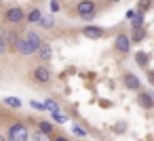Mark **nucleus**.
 I'll return each mask as SVG.
<instances>
[{
	"instance_id": "22",
	"label": "nucleus",
	"mask_w": 154,
	"mask_h": 141,
	"mask_svg": "<svg viewBox=\"0 0 154 141\" xmlns=\"http://www.w3.org/2000/svg\"><path fill=\"white\" fill-rule=\"evenodd\" d=\"M150 4H152L150 0H139V13H146L150 9Z\"/></svg>"
},
{
	"instance_id": "10",
	"label": "nucleus",
	"mask_w": 154,
	"mask_h": 141,
	"mask_svg": "<svg viewBox=\"0 0 154 141\" xmlns=\"http://www.w3.org/2000/svg\"><path fill=\"white\" fill-rule=\"evenodd\" d=\"M36 53H38V57H40L42 61H51V59H53V49H51L49 44H45V42H42V46H40Z\"/></svg>"
},
{
	"instance_id": "23",
	"label": "nucleus",
	"mask_w": 154,
	"mask_h": 141,
	"mask_svg": "<svg viewBox=\"0 0 154 141\" xmlns=\"http://www.w3.org/2000/svg\"><path fill=\"white\" fill-rule=\"evenodd\" d=\"M49 7H51V15H53V13H57V11L61 9V4L57 2V0H51V4H49Z\"/></svg>"
},
{
	"instance_id": "5",
	"label": "nucleus",
	"mask_w": 154,
	"mask_h": 141,
	"mask_svg": "<svg viewBox=\"0 0 154 141\" xmlns=\"http://www.w3.org/2000/svg\"><path fill=\"white\" fill-rule=\"evenodd\" d=\"M122 84H125L129 91H135V93L141 88V80H139L135 74H131V72H125V74H122Z\"/></svg>"
},
{
	"instance_id": "11",
	"label": "nucleus",
	"mask_w": 154,
	"mask_h": 141,
	"mask_svg": "<svg viewBox=\"0 0 154 141\" xmlns=\"http://www.w3.org/2000/svg\"><path fill=\"white\" fill-rule=\"evenodd\" d=\"M26 40H28V42H30V44L34 46V51H38V49L42 46V38H40V36H38L36 32H28V36H26Z\"/></svg>"
},
{
	"instance_id": "15",
	"label": "nucleus",
	"mask_w": 154,
	"mask_h": 141,
	"mask_svg": "<svg viewBox=\"0 0 154 141\" xmlns=\"http://www.w3.org/2000/svg\"><path fill=\"white\" fill-rule=\"evenodd\" d=\"M143 36H146V30H143V28H137V30H133V34L129 36V40H131V42H141Z\"/></svg>"
},
{
	"instance_id": "18",
	"label": "nucleus",
	"mask_w": 154,
	"mask_h": 141,
	"mask_svg": "<svg viewBox=\"0 0 154 141\" xmlns=\"http://www.w3.org/2000/svg\"><path fill=\"white\" fill-rule=\"evenodd\" d=\"M148 53H143V51H139L137 55H135V61H137V65H141V68H146L148 65Z\"/></svg>"
},
{
	"instance_id": "13",
	"label": "nucleus",
	"mask_w": 154,
	"mask_h": 141,
	"mask_svg": "<svg viewBox=\"0 0 154 141\" xmlns=\"http://www.w3.org/2000/svg\"><path fill=\"white\" fill-rule=\"evenodd\" d=\"M38 23H40V28H45V30H51V28L55 26V17H53V15H47V17L42 15Z\"/></svg>"
},
{
	"instance_id": "25",
	"label": "nucleus",
	"mask_w": 154,
	"mask_h": 141,
	"mask_svg": "<svg viewBox=\"0 0 154 141\" xmlns=\"http://www.w3.org/2000/svg\"><path fill=\"white\" fill-rule=\"evenodd\" d=\"M125 130H127V124H125V122H118V124L114 126V133H125Z\"/></svg>"
},
{
	"instance_id": "17",
	"label": "nucleus",
	"mask_w": 154,
	"mask_h": 141,
	"mask_svg": "<svg viewBox=\"0 0 154 141\" xmlns=\"http://www.w3.org/2000/svg\"><path fill=\"white\" fill-rule=\"evenodd\" d=\"M42 105H45V110H49L51 114H57V112H59V103H57V101H53V99H47Z\"/></svg>"
},
{
	"instance_id": "7",
	"label": "nucleus",
	"mask_w": 154,
	"mask_h": 141,
	"mask_svg": "<svg viewBox=\"0 0 154 141\" xmlns=\"http://www.w3.org/2000/svg\"><path fill=\"white\" fill-rule=\"evenodd\" d=\"M114 46H116L118 53H129V51H131V40H129V36H127V34H118Z\"/></svg>"
},
{
	"instance_id": "31",
	"label": "nucleus",
	"mask_w": 154,
	"mask_h": 141,
	"mask_svg": "<svg viewBox=\"0 0 154 141\" xmlns=\"http://www.w3.org/2000/svg\"><path fill=\"white\" fill-rule=\"evenodd\" d=\"M106 2H120V0H106Z\"/></svg>"
},
{
	"instance_id": "30",
	"label": "nucleus",
	"mask_w": 154,
	"mask_h": 141,
	"mask_svg": "<svg viewBox=\"0 0 154 141\" xmlns=\"http://www.w3.org/2000/svg\"><path fill=\"white\" fill-rule=\"evenodd\" d=\"M0 141H7V137H5L2 133H0Z\"/></svg>"
},
{
	"instance_id": "2",
	"label": "nucleus",
	"mask_w": 154,
	"mask_h": 141,
	"mask_svg": "<svg viewBox=\"0 0 154 141\" xmlns=\"http://www.w3.org/2000/svg\"><path fill=\"white\" fill-rule=\"evenodd\" d=\"M28 128H26V124H21V122H15V124H11V128H9V137H7V141H28Z\"/></svg>"
},
{
	"instance_id": "4",
	"label": "nucleus",
	"mask_w": 154,
	"mask_h": 141,
	"mask_svg": "<svg viewBox=\"0 0 154 141\" xmlns=\"http://www.w3.org/2000/svg\"><path fill=\"white\" fill-rule=\"evenodd\" d=\"M5 19H7L9 23H21V21L26 19V13H23L21 7H11V9H7Z\"/></svg>"
},
{
	"instance_id": "16",
	"label": "nucleus",
	"mask_w": 154,
	"mask_h": 141,
	"mask_svg": "<svg viewBox=\"0 0 154 141\" xmlns=\"http://www.w3.org/2000/svg\"><path fill=\"white\" fill-rule=\"evenodd\" d=\"M38 133H42V135H51V133H53V124L47 122V120H40V122H38Z\"/></svg>"
},
{
	"instance_id": "27",
	"label": "nucleus",
	"mask_w": 154,
	"mask_h": 141,
	"mask_svg": "<svg viewBox=\"0 0 154 141\" xmlns=\"http://www.w3.org/2000/svg\"><path fill=\"white\" fill-rule=\"evenodd\" d=\"M53 118H55V120H57V122H63V120H66V118H63V116H61V114H53Z\"/></svg>"
},
{
	"instance_id": "12",
	"label": "nucleus",
	"mask_w": 154,
	"mask_h": 141,
	"mask_svg": "<svg viewBox=\"0 0 154 141\" xmlns=\"http://www.w3.org/2000/svg\"><path fill=\"white\" fill-rule=\"evenodd\" d=\"M40 17H42V13H40V9H32L28 15H26V19H28V23H38L40 21Z\"/></svg>"
},
{
	"instance_id": "20",
	"label": "nucleus",
	"mask_w": 154,
	"mask_h": 141,
	"mask_svg": "<svg viewBox=\"0 0 154 141\" xmlns=\"http://www.w3.org/2000/svg\"><path fill=\"white\" fill-rule=\"evenodd\" d=\"M32 141H51L49 135H42V133H34L32 135Z\"/></svg>"
},
{
	"instance_id": "24",
	"label": "nucleus",
	"mask_w": 154,
	"mask_h": 141,
	"mask_svg": "<svg viewBox=\"0 0 154 141\" xmlns=\"http://www.w3.org/2000/svg\"><path fill=\"white\" fill-rule=\"evenodd\" d=\"M30 105H32L36 112H42V110H45V105H42L40 101H36V99H34V101H30Z\"/></svg>"
},
{
	"instance_id": "21",
	"label": "nucleus",
	"mask_w": 154,
	"mask_h": 141,
	"mask_svg": "<svg viewBox=\"0 0 154 141\" xmlns=\"http://www.w3.org/2000/svg\"><path fill=\"white\" fill-rule=\"evenodd\" d=\"M9 38H11V44H13V51H17V44L21 42V38H19L17 34H9Z\"/></svg>"
},
{
	"instance_id": "28",
	"label": "nucleus",
	"mask_w": 154,
	"mask_h": 141,
	"mask_svg": "<svg viewBox=\"0 0 154 141\" xmlns=\"http://www.w3.org/2000/svg\"><path fill=\"white\" fill-rule=\"evenodd\" d=\"M74 133H76V135H87V133H85L82 128H78V126H74Z\"/></svg>"
},
{
	"instance_id": "8",
	"label": "nucleus",
	"mask_w": 154,
	"mask_h": 141,
	"mask_svg": "<svg viewBox=\"0 0 154 141\" xmlns=\"http://www.w3.org/2000/svg\"><path fill=\"white\" fill-rule=\"evenodd\" d=\"M137 103H139L143 110H152V107H154V99L150 97V93H143V91L137 93Z\"/></svg>"
},
{
	"instance_id": "29",
	"label": "nucleus",
	"mask_w": 154,
	"mask_h": 141,
	"mask_svg": "<svg viewBox=\"0 0 154 141\" xmlns=\"http://www.w3.org/2000/svg\"><path fill=\"white\" fill-rule=\"evenodd\" d=\"M53 141H70V139H68V137H63V135H59V137H55Z\"/></svg>"
},
{
	"instance_id": "26",
	"label": "nucleus",
	"mask_w": 154,
	"mask_h": 141,
	"mask_svg": "<svg viewBox=\"0 0 154 141\" xmlns=\"http://www.w3.org/2000/svg\"><path fill=\"white\" fill-rule=\"evenodd\" d=\"M5 51H7V40H5V36H0V55Z\"/></svg>"
},
{
	"instance_id": "19",
	"label": "nucleus",
	"mask_w": 154,
	"mask_h": 141,
	"mask_svg": "<svg viewBox=\"0 0 154 141\" xmlns=\"http://www.w3.org/2000/svg\"><path fill=\"white\" fill-rule=\"evenodd\" d=\"M137 28H143V13H135L133 15V30H137Z\"/></svg>"
},
{
	"instance_id": "6",
	"label": "nucleus",
	"mask_w": 154,
	"mask_h": 141,
	"mask_svg": "<svg viewBox=\"0 0 154 141\" xmlns=\"http://www.w3.org/2000/svg\"><path fill=\"white\" fill-rule=\"evenodd\" d=\"M82 34H85V38H89V40H99V38L106 36V30H103V28H97V26H85V28H82Z\"/></svg>"
},
{
	"instance_id": "14",
	"label": "nucleus",
	"mask_w": 154,
	"mask_h": 141,
	"mask_svg": "<svg viewBox=\"0 0 154 141\" xmlns=\"http://www.w3.org/2000/svg\"><path fill=\"white\" fill-rule=\"evenodd\" d=\"M2 103L9 105V107H13V110H19V107H21V99H19V97H5Z\"/></svg>"
},
{
	"instance_id": "9",
	"label": "nucleus",
	"mask_w": 154,
	"mask_h": 141,
	"mask_svg": "<svg viewBox=\"0 0 154 141\" xmlns=\"http://www.w3.org/2000/svg\"><path fill=\"white\" fill-rule=\"evenodd\" d=\"M17 53H19V55H23V57H30V55H34L36 51H34V46H32L28 40H21V42L17 44Z\"/></svg>"
},
{
	"instance_id": "1",
	"label": "nucleus",
	"mask_w": 154,
	"mask_h": 141,
	"mask_svg": "<svg viewBox=\"0 0 154 141\" xmlns=\"http://www.w3.org/2000/svg\"><path fill=\"white\" fill-rule=\"evenodd\" d=\"M76 13H78L80 19L91 21V19L97 15V4L93 2V0H80V2L76 4Z\"/></svg>"
},
{
	"instance_id": "3",
	"label": "nucleus",
	"mask_w": 154,
	"mask_h": 141,
	"mask_svg": "<svg viewBox=\"0 0 154 141\" xmlns=\"http://www.w3.org/2000/svg\"><path fill=\"white\" fill-rule=\"evenodd\" d=\"M32 78H34L38 84H49L51 78H53V74H51V70H49L47 65H38V68L32 72Z\"/></svg>"
}]
</instances>
